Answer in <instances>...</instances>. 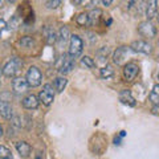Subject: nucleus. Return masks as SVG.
<instances>
[{"mask_svg":"<svg viewBox=\"0 0 159 159\" xmlns=\"http://www.w3.org/2000/svg\"><path fill=\"white\" fill-rule=\"evenodd\" d=\"M20 44H21L23 47H25V48H31V47H33L34 41L31 37H23L21 40H20Z\"/></svg>","mask_w":159,"mask_h":159,"instance_id":"393cba45","label":"nucleus"},{"mask_svg":"<svg viewBox=\"0 0 159 159\" xmlns=\"http://www.w3.org/2000/svg\"><path fill=\"white\" fill-rule=\"evenodd\" d=\"M133 51L130 48H126V47H121V48H118L117 51H116V53H114V62L117 64V65H122L123 62L126 61V58H127V56L130 54Z\"/></svg>","mask_w":159,"mask_h":159,"instance_id":"0eeeda50","label":"nucleus"},{"mask_svg":"<svg viewBox=\"0 0 159 159\" xmlns=\"http://www.w3.org/2000/svg\"><path fill=\"white\" fill-rule=\"evenodd\" d=\"M12 86H13V90L16 92L17 94H21V93H25L27 92L28 82H27L25 78L16 77V78H13V81H12Z\"/></svg>","mask_w":159,"mask_h":159,"instance_id":"9d476101","label":"nucleus"},{"mask_svg":"<svg viewBox=\"0 0 159 159\" xmlns=\"http://www.w3.org/2000/svg\"><path fill=\"white\" fill-rule=\"evenodd\" d=\"M76 21L78 25H81V27H85V25H89V16H88V13H80L77 19H76Z\"/></svg>","mask_w":159,"mask_h":159,"instance_id":"412c9836","label":"nucleus"},{"mask_svg":"<svg viewBox=\"0 0 159 159\" xmlns=\"http://www.w3.org/2000/svg\"><path fill=\"white\" fill-rule=\"evenodd\" d=\"M138 72H139V68H138L137 64L130 62V64H127V65H125V69H123V77H125L126 81H133V80L137 77Z\"/></svg>","mask_w":159,"mask_h":159,"instance_id":"6e6552de","label":"nucleus"},{"mask_svg":"<svg viewBox=\"0 0 159 159\" xmlns=\"http://www.w3.org/2000/svg\"><path fill=\"white\" fill-rule=\"evenodd\" d=\"M152 114H155V116H159V105H155L152 107Z\"/></svg>","mask_w":159,"mask_h":159,"instance_id":"cd10ccee","label":"nucleus"},{"mask_svg":"<svg viewBox=\"0 0 159 159\" xmlns=\"http://www.w3.org/2000/svg\"><path fill=\"white\" fill-rule=\"evenodd\" d=\"M0 116L6 119H11L13 117V109L6 101H0Z\"/></svg>","mask_w":159,"mask_h":159,"instance_id":"9b49d317","label":"nucleus"},{"mask_svg":"<svg viewBox=\"0 0 159 159\" xmlns=\"http://www.w3.org/2000/svg\"><path fill=\"white\" fill-rule=\"evenodd\" d=\"M101 15H102L101 9H93V11L88 15L89 16V25H94V24H97Z\"/></svg>","mask_w":159,"mask_h":159,"instance_id":"dca6fc26","label":"nucleus"},{"mask_svg":"<svg viewBox=\"0 0 159 159\" xmlns=\"http://www.w3.org/2000/svg\"><path fill=\"white\" fill-rule=\"evenodd\" d=\"M57 68H58L60 73H62V74L69 73L74 68V58L72 56H69V54H64V56L58 60Z\"/></svg>","mask_w":159,"mask_h":159,"instance_id":"20e7f679","label":"nucleus"},{"mask_svg":"<svg viewBox=\"0 0 159 159\" xmlns=\"http://www.w3.org/2000/svg\"><path fill=\"white\" fill-rule=\"evenodd\" d=\"M21 68H23V61L20 58L15 57L11 60V61H8L6 64V66L3 68V74L6 77H15L19 74Z\"/></svg>","mask_w":159,"mask_h":159,"instance_id":"f257e3e1","label":"nucleus"},{"mask_svg":"<svg viewBox=\"0 0 159 159\" xmlns=\"http://www.w3.org/2000/svg\"><path fill=\"white\" fill-rule=\"evenodd\" d=\"M23 106L25 109H29V110H32V109H37V106H39L37 97L33 96V94H31V96H27L25 98L23 99Z\"/></svg>","mask_w":159,"mask_h":159,"instance_id":"ddd939ff","label":"nucleus"},{"mask_svg":"<svg viewBox=\"0 0 159 159\" xmlns=\"http://www.w3.org/2000/svg\"><path fill=\"white\" fill-rule=\"evenodd\" d=\"M0 159H13L12 151L6 146H0Z\"/></svg>","mask_w":159,"mask_h":159,"instance_id":"6ab92c4d","label":"nucleus"},{"mask_svg":"<svg viewBox=\"0 0 159 159\" xmlns=\"http://www.w3.org/2000/svg\"><path fill=\"white\" fill-rule=\"evenodd\" d=\"M81 64H82V66H86V68H89V69L94 68V65H96V62L93 61V58H92V57H89V56L82 57Z\"/></svg>","mask_w":159,"mask_h":159,"instance_id":"4be33fe9","label":"nucleus"},{"mask_svg":"<svg viewBox=\"0 0 159 159\" xmlns=\"http://www.w3.org/2000/svg\"><path fill=\"white\" fill-rule=\"evenodd\" d=\"M107 54H109V48H107V47H102V48L97 52V56H98V58H99V61H105V58L107 57Z\"/></svg>","mask_w":159,"mask_h":159,"instance_id":"5701e85b","label":"nucleus"},{"mask_svg":"<svg viewBox=\"0 0 159 159\" xmlns=\"http://www.w3.org/2000/svg\"><path fill=\"white\" fill-rule=\"evenodd\" d=\"M158 80H159V72H158Z\"/></svg>","mask_w":159,"mask_h":159,"instance_id":"473e14b6","label":"nucleus"},{"mask_svg":"<svg viewBox=\"0 0 159 159\" xmlns=\"http://www.w3.org/2000/svg\"><path fill=\"white\" fill-rule=\"evenodd\" d=\"M113 74H114V70H113V68L110 65H106V66H103L101 69V77L102 78L109 80V78L113 77Z\"/></svg>","mask_w":159,"mask_h":159,"instance_id":"aec40b11","label":"nucleus"},{"mask_svg":"<svg viewBox=\"0 0 159 159\" xmlns=\"http://www.w3.org/2000/svg\"><path fill=\"white\" fill-rule=\"evenodd\" d=\"M150 101L154 105H159V84H157V85L152 88V90L150 93Z\"/></svg>","mask_w":159,"mask_h":159,"instance_id":"a211bd4d","label":"nucleus"},{"mask_svg":"<svg viewBox=\"0 0 159 159\" xmlns=\"http://www.w3.org/2000/svg\"><path fill=\"white\" fill-rule=\"evenodd\" d=\"M138 32L142 34L143 37H148V39H151V37H155V34H157V29L155 27L152 25V24L148 21H143L139 24V27H138Z\"/></svg>","mask_w":159,"mask_h":159,"instance_id":"423d86ee","label":"nucleus"},{"mask_svg":"<svg viewBox=\"0 0 159 159\" xmlns=\"http://www.w3.org/2000/svg\"><path fill=\"white\" fill-rule=\"evenodd\" d=\"M2 73H3V69H2V68H0V76H2Z\"/></svg>","mask_w":159,"mask_h":159,"instance_id":"2f4dec72","label":"nucleus"},{"mask_svg":"<svg viewBox=\"0 0 159 159\" xmlns=\"http://www.w3.org/2000/svg\"><path fill=\"white\" fill-rule=\"evenodd\" d=\"M47 41L49 44H53L54 41H56V33H54L53 31H49V33L47 34Z\"/></svg>","mask_w":159,"mask_h":159,"instance_id":"a878e982","label":"nucleus"},{"mask_svg":"<svg viewBox=\"0 0 159 159\" xmlns=\"http://www.w3.org/2000/svg\"><path fill=\"white\" fill-rule=\"evenodd\" d=\"M4 28H6V23H4V20H0V31H3Z\"/></svg>","mask_w":159,"mask_h":159,"instance_id":"c85d7f7f","label":"nucleus"},{"mask_svg":"<svg viewBox=\"0 0 159 159\" xmlns=\"http://www.w3.org/2000/svg\"><path fill=\"white\" fill-rule=\"evenodd\" d=\"M39 99L44 103V105H47V106L51 105V103L53 102V99H54V90H53V86H52V85H49V84L44 85L43 90L40 92V94H39Z\"/></svg>","mask_w":159,"mask_h":159,"instance_id":"39448f33","label":"nucleus"},{"mask_svg":"<svg viewBox=\"0 0 159 159\" xmlns=\"http://www.w3.org/2000/svg\"><path fill=\"white\" fill-rule=\"evenodd\" d=\"M157 2H148L146 6V17L151 20L157 16Z\"/></svg>","mask_w":159,"mask_h":159,"instance_id":"2eb2a0df","label":"nucleus"},{"mask_svg":"<svg viewBox=\"0 0 159 159\" xmlns=\"http://www.w3.org/2000/svg\"><path fill=\"white\" fill-rule=\"evenodd\" d=\"M60 4H61V2H60V0H56V2H47L48 8H57Z\"/></svg>","mask_w":159,"mask_h":159,"instance_id":"bb28decb","label":"nucleus"},{"mask_svg":"<svg viewBox=\"0 0 159 159\" xmlns=\"http://www.w3.org/2000/svg\"><path fill=\"white\" fill-rule=\"evenodd\" d=\"M16 150L21 157L27 158L29 154H31L32 148H31V146H29V143H27V142H17L16 143Z\"/></svg>","mask_w":159,"mask_h":159,"instance_id":"4468645a","label":"nucleus"},{"mask_svg":"<svg viewBox=\"0 0 159 159\" xmlns=\"http://www.w3.org/2000/svg\"><path fill=\"white\" fill-rule=\"evenodd\" d=\"M27 82H28V86H32V88H36L41 84V80H43V74L40 72V69L36 66H31L29 70L27 72Z\"/></svg>","mask_w":159,"mask_h":159,"instance_id":"f03ea898","label":"nucleus"},{"mask_svg":"<svg viewBox=\"0 0 159 159\" xmlns=\"http://www.w3.org/2000/svg\"><path fill=\"white\" fill-rule=\"evenodd\" d=\"M66 84H68V81H66V78H64V77H57L54 80V88H56V90L60 93L65 89Z\"/></svg>","mask_w":159,"mask_h":159,"instance_id":"f3484780","label":"nucleus"},{"mask_svg":"<svg viewBox=\"0 0 159 159\" xmlns=\"http://www.w3.org/2000/svg\"><path fill=\"white\" fill-rule=\"evenodd\" d=\"M2 133H3V130H2V126H0V137H2Z\"/></svg>","mask_w":159,"mask_h":159,"instance_id":"7c9ffc66","label":"nucleus"},{"mask_svg":"<svg viewBox=\"0 0 159 159\" xmlns=\"http://www.w3.org/2000/svg\"><path fill=\"white\" fill-rule=\"evenodd\" d=\"M68 36H69V31L66 27H62L61 31H60V41L65 44L68 41Z\"/></svg>","mask_w":159,"mask_h":159,"instance_id":"b1692460","label":"nucleus"},{"mask_svg":"<svg viewBox=\"0 0 159 159\" xmlns=\"http://www.w3.org/2000/svg\"><path fill=\"white\" fill-rule=\"evenodd\" d=\"M102 4H105V6H109V4H111V2H110V0H107V2H106V0H103Z\"/></svg>","mask_w":159,"mask_h":159,"instance_id":"c756f323","label":"nucleus"},{"mask_svg":"<svg viewBox=\"0 0 159 159\" xmlns=\"http://www.w3.org/2000/svg\"><path fill=\"white\" fill-rule=\"evenodd\" d=\"M130 49L133 52H138V53H145L148 54L151 52V45L146 41H142V40H138V41H134L131 44Z\"/></svg>","mask_w":159,"mask_h":159,"instance_id":"1a4fd4ad","label":"nucleus"},{"mask_svg":"<svg viewBox=\"0 0 159 159\" xmlns=\"http://www.w3.org/2000/svg\"><path fill=\"white\" fill-rule=\"evenodd\" d=\"M84 49V43L82 40L80 39L77 34H73V36H70V44H69V56H72L73 58L77 57L81 54Z\"/></svg>","mask_w":159,"mask_h":159,"instance_id":"7ed1b4c3","label":"nucleus"},{"mask_svg":"<svg viewBox=\"0 0 159 159\" xmlns=\"http://www.w3.org/2000/svg\"><path fill=\"white\" fill-rule=\"evenodd\" d=\"M119 101L129 106H135V98L131 96L130 90H122L119 93Z\"/></svg>","mask_w":159,"mask_h":159,"instance_id":"f8f14e48","label":"nucleus"}]
</instances>
